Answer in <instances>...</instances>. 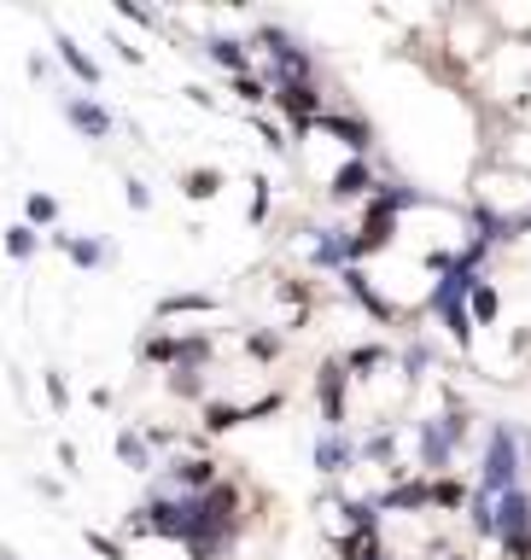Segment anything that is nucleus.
Masks as SVG:
<instances>
[{
    "label": "nucleus",
    "instance_id": "1",
    "mask_svg": "<svg viewBox=\"0 0 531 560\" xmlns=\"http://www.w3.org/2000/svg\"><path fill=\"white\" fill-rule=\"evenodd\" d=\"M65 117L77 122L82 135H94V140H105V135H112V112H100L94 100H65Z\"/></svg>",
    "mask_w": 531,
    "mask_h": 560
},
{
    "label": "nucleus",
    "instance_id": "2",
    "mask_svg": "<svg viewBox=\"0 0 531 560\" xmlns=\"http://www.w3.org/2000/svg\"><path fill=\"white\" fill-rule=\"evenodd\" d=\"M315 462H322V472H345L350 467V444H345L339 432H327L322 444H315Z\"/></svg>",
    "mask_w": 531,
    "mask_h": 560
},
{
    "label": "nucleus",
    "instance_id": "3",
    "mask_svg": "<svg viewBox=\"0 0 531 560\" xmlns=\"http://www.w3.org/2000/svg\"><path fill=\"white\" fill-rule=\"evenodd\" d=\"M59 245L70 252V262H82V269H94V262H105V245H100V240H65V234H59Z\"/></svg>",
    "mask_w": 531,
    "mask_h": 560
},
{
    "label": "nucleus",
    "instance_id": "4",
    "mask_svg": "<svg viewBox=\"0 0 531 560\" xmlns=\"http://www.w3.org/2000/svg\"><path fill=\"white\" fill-rule=\"evenodd\" d=\"M59 59H65L70 70H77V77H82V82H100V65H94V59H88V52H82L77 42H59Z\"/></svg>",
    "mask_w": 531,
    "mask_h": 560
},
{
    "label": "nucleus",
    "instance_id": "5",
    "mask_svg": "<svg viewBox=\"0 0 531 560\" xmlns=\"http://www.w3.org/2000/svg\"><path fill=\"white\" fill-rule=\"evenodd\" d=\"M210 59L228 65V70H245V65H252V52H240V42H210Z\"/></svg>",
    "mask_w": 531,
    "mask_h": 560
},
{
    "label": "nucleus",
    "instance_id": "6",
    "mask_svg": "<svg viewBox=\"0 0 531 560\" xmlns=\"http://www.w3.org/2000/svg\"><path fill=\"white\" fill-rule=\"evenodd\" d=\"M7 252H12V257H30V252H35V234H30V228H12V234H7Z\"/></svg>",
    "mask_w": 531,
    "mask_h": 560
},
{
    "label": "nucleus",
    "instance_id": "7",
    "mask_svg": "<svg viewBox=\"0 0 531 560\" xmlns=\"http://www.w3.org/2000/svg\"><path fill=\"white\" fill-rule=\"evenodd\" d=\"M117 450H123V462H129V467H147V450H140V438H135V432H129V438H123V444H117Z\"/></svg>",
    "mask_w": 531,
    "mask_h": 560
},
{
    "label": "nucleus",
    "instance_id": "8",
    "mask_svg": "<svg viewBox=\"0 0 531 560\" xmlns=\"http://www.w3.org/2000/svg\"><path fill=\"white\" fill-rule=\"evenodd\" d=\"M30 217L35 222H53V199H47V192H35V199H30Z\"/></svg>",
    "mask_w": 531,
    "mask_h": 560
}]
</instances>
